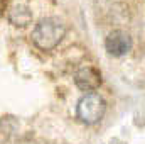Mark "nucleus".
Masks as SVG:
<instances>
[{
    "mask_svg": "<svg viewBox=\"0 0 145 144\" xmlns=\"http://www.w3.org/2000/svg\"><path fill=\"white\" fill-rule=\"evenodd\" d=\"M66 34V27L64 24L56 19V17H46L42 19L32 31V42L36 44L39 49L42 51H49L52 48H56L63 37Z\"/></svg>",
    "mask_w": 145,
    "mask_h": 144,
    "instance_id": "nucleus-1",
    "label": "nucleus"
},
{
    "mask_svg": "<svg viewBox=\"0 0 145 144\" xmlns=\"http://www.w3.org/2000/svg\"><path fill=\"white\" fill-rule=\"evenodd\" d=\"M74 81H76V85H78L79 90H83V92H93V90H96L100 87L101 75H100V71H96L91 66H84V68H81V70L76 71Z\"/></svg>",
    "mask_w": 145,
    "mask_h": 144,
    "instance_id": "nucleus-4",
    "label": "nucleus"
},
{
    "mask_svg": "<svg viewBox=\"0 0 145 144\" xmlns=\"http://www.w3.org/2000/svg\"><path fill=\"white\" fill-rule=\"evenodd\" d=\"M106 110L105 100L98 95V93H86L76 107L78 119L84 124H96L103 119Z\"/></svg>",
    "mask_w": 145,
    "mask_h": 144,
    "instance_id": "nucleus-2",
    "label": "nucleus"
},
{
    "mask_svg": "<svg viewBox=\"0 0 145 144\" xmlns=\"http://www.w3.org/2000/svg\"><path fill=\"white\" fill-rule=\"evenodd\" d=\"M105 48L113 56H123L132 49V37L125 31H113L105 41Z\"/></svg>",
    "mask_w": 145,
    "mask_h": 144,
    "instance_id": "nucleus-3",
    "label": "nucleus"
},
{
    "mask_svg": "<svg viewBox=\"0 0 145 144\" xmlns=\"http://www.w3.org/2000/svg\"><path fill=\"white\" fill-rule=\"evenodd\" d=\"M8 20L17 26V27H24L27 24H31L32 20V12L29 10V7L25 5H15L10 12H8Z\"/></svg>",
    "mask_w": 145,
    "mask_h": 144,
    "instance_id": "nucleus-5",
    "label": "nucleus"
},
{
    "mask_svg": "<svg viewBox=\"0 0 145 144\" xmlns=\"http://www.w3.org/2000/svg\"><path fill=\"white\" fill-rule=\"evenodd\" d=\"M3 9H5V3H3V0H0V15L3 14Z\"/></svg>",
    "mask_w": 145,
    "mask_h": 144,
    "instance_id": "nucleus-6",
    "label": "nucleus"
}]
</instances>
